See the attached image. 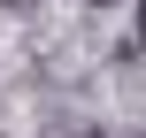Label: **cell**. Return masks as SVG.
<instances>
[{"label":"cell","mask_w":146,"mask_h":138,"mask_svg":"<svg viewBox=\"0 0 146 138\" xmlns=\"http://www.w3.org/2000/svg\"><path fill=\"white\" fill-rule=\"evenodd\" d=\"M139 46H146V0H139Z\"/></svg>","instance_id":"6da1fadb"}]
</instances>
